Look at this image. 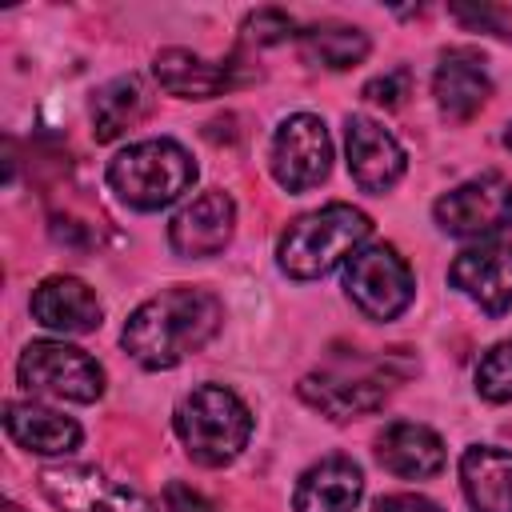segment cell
I'll return each mask as SVG.
<instances>
[{"mask_svg": "<svg viewBox=\"0 0 512 512\" xmlns=\"http://www.w3.org/2000/svg\"><path fill=\"white\" fill-rule=\"evenodd\" d=\"M220 320H224V308L208 288L176 284V288L148 296L124 320L120 344L140 368L160 372V368H176L184 356L200 352L216 336Z\"/></svg>", "mask_w": 512, "mask_h": 512, "instance_id": "obj_1", "label": "cell"}, {"mask_svg": "<svg viewBox=\"0 0 512 512\" xmlns=\"http://www.w3.org/2000/svg\"><path fill=\"white\" fill-rule=\"evenodd\" d=\"M372 220L352 204H324L316 212L296 216L280 236V268L292 280H316L332 272L344 256H356L368 240Z\"/></svg>", "mask_w": 512, "mask_h": 512, "instance_id": "obj_2", "label": "cell"}, {"mask_svg": "<svg viewBox=\"0 0 512 512\" xmlns=\"http://www.w3.org/2000/svg\"><path fill=\"white\" fill-rule=\"evenodd\" d=\"M172 424H176V436L184 440V452L204 468H220L236 460L252 436L248 404L224 384H196L176 404Z\"/></svg>", "mask_w": 512, "mask_h": 512, "instance_id": "obj_3", "label": "cell"}, {"mask_svg": "<svg viewBox=\"0 0 512 512\" xmlns=\"http://www.w3.org/2000/svg\"><path fill=\"white\" fill-rule=\"evenodd\" d=\"M192 180H196L192 156L168 136L128 144L124 152H116L108 160L112 192L128 208H140V212H156V208L172 204L176 196H184L192 188Z\"/></svg>", "mask_w": 512, "mask_h": 512, "instance_id": "obj_4", "label": "cell"}, {"mask_svg": "<svg viewBox=\"0 0 512 512\" xmlns=\"http://www.w3.org/2000/svg\"><path fill=\"white\" fill-rule=\"evenodd\" d=\"M16 376L28 392H48L76 404H92L104 392V368L84 348L64 340H32L20 352Z\"/></svg>", "mask_w": 512, "mask_h": 512, "instance_id": "obj_5", "label": "cell"}, {"mask_svg": "<svg viewBox=\"0 0 512 512\" xmlns=\"http://www.w3.org/2000/svg\"><path fill=\"white\" fill-rule=\"evenodd\" d=\"M344 288L368 320H396L416 296L412 268L392 244L360 248L344 268Z\"/></svg>", "mask_w": 512, "mask_h": 512, "instance_id": "obj_6", "label": "cell"}, {"mask_svg": "<svg viewBox=\"0 0 512 512\" xmlns=\"http://www.w3.org/2000/svg\"><path fill=\"white\" fill-rule=\"evenodd\" d=\"M44 496L60 512H156V504L124 480L104 476L88 464H60L40 472Z\"/></svg>", "mask_w": 512, "mask_h": 512, "instance_id": "obj_7", "label": "cell"}, {"mask_svg": "<svg viewBox=\"0 0 512 512\" xmlns=\"http://www.w3.org/2000/svg\"><path fill=\"white\" fill-rule=\"evenodd\" d=\"M332 168V140L320 116L296 112L272 136V176L288 192L316 188Z\"/></svg>", "mask_w": 512, "mask_h": 512, "instance_id": "obj_8", "label": "cell"}, {"mask_svg": "<svg viewBox=\"0 0 512 512\" xmlns=\"http://www.w3.org/2000/svg\"><path fill=\"white\" fill-rule=\"evenodd\" d=\"M436 224L448 236H492L512 228V184L496 172L476 176L468 184H456L444 192L432 208Z\"/></svg>", "mask_w": 512, "mask_h": 512, "instance_id": "obj_9", "label": "cell"}, {"mask_svg": "<svg viewBox=\"0 0 512 512\" xmlns=\"http://www.w3.org/2000/svg\"><path fill=\"white\" fill-rule=\"evenodd\" d=\"M392 376L384 372V360L372 364L368 372H352V368H332V372H312L300 380V396L320 408L332 420H352L364 412L384 408L388 392H392Z\"/></svg>", "mask_w": 512, "mask_h": 512, "instance_id": "obj_10", "label": "cell"}, {"mask_svg": "<svg viewBox=\"0 0 512 512\" xmlns=\"http://www.w3.org/2000/svg\"><path fill=\"white\" fill-rule=\"evenodd\" d=\"M344 148H348V172H352V180H356L360 192H376L380 196L408 168V156H404L400 140L392 132H384L368 116H348V124H344Z\"/></svg>", "mask_w": 512, "mask_h": 512, "instance_id": "obj_11", "label": "cell"}, {"mask_svg": "<svg viewBox=\"0 0 512 512\" xmlns=\"http://www.w3.org/2000/svg\"><path fill=\"white\" fill-rule=\"evenodd\" d=\"M232 224H236V204L228 192L208 188L200 192L192 204H184L172 224H168V244L176 256L200 260V256H216L228 240H232Z\"/></svg>", "mask_w": 512, "mask_h": 512, "instance_id": "obj_12", "label": "cell"}, {"mask_svg": "<svg viewBox=\"0 0 512 512\" xmlns=\"http://www.w3.org/2000/svg\"><path fill=\"white\" fill-rule=\"evenodd\" d=\"M448 280L488 316H504L512 308V244H480L460 252L448 264Z\"/></svg>", "mask_w": 512, "mask_h": 512, "instance_id": "obj_13", "label": "cell"}, {"mask_svg": "<svg viewBox=\"0 0 512 512\" xmlns=\"http://www.w3.org/2000/svg\"><path fill=\"white\" fill-rule=\"evenodd\" d=\"M32 316L36 324L52 328V332H64V336H84V332H96L100 328V300L96 292L76 280V276H48L40 280V288L32 292Z\"/></svg>", "mask_w": 512, "mask_h": 512, "instance_id": "obj_14", "label": "cell"}, {"mask_svg": "<svg viewBox=\"0 0 512 512\" xmlns=\"http://www.w3.org/2000/svg\"><path fill=\"white\" fill-rule=\"evenodd\" d=\"M360 496H364L360 464L348 456H324L300 476L292 492V508L296 512H352Z\"/></svg>", "mask_w": 512, "mask_h": 512, "instance_id": "obj_15", "label": "cell"}, {"mask_svg": "<svg viewBox=\"0 0 512 512\" xmlns=\"http://www.w3.org/2000/svg\"><path fill=\"white\" fill-rule=\"evenodd\" d=\"M152 72H156V84L164 92L180 96V100H212V96H220V92H228L236 84V64L232 60L216 64V60H204V56H196L188 48L156 52Z\"/></svg>", "mask_w": 512, "mask_h": 512, "instance_id": "obj_16", "label": "cell"}, {"mask_svg": "<svg viewBox=\"0 0 512 512\" xmlns=\"http://www.w3.org/2000/svg\"><path fill=\"white\" fill-rule=\"evenodd\" d=\"M376 460L404 480H428L444 468V440L428 424L396 420L376 436Z\"/></svg>", "mask_w": 512, "mask_h": 512, "instance_id": "obj_17", "label": "cell"}, {"mask_svg": "<svg viewBox=\"0 0 512 512\" xmlns=\"http://www.w3.org/2000/svg\"><path fill=\"white\" fill-rule=\"evenodd\" d=\"M432 96H436V104L448 120L476 116L484 108V100L492 96V80L480 68V56H472L464 48L444 52L440 64H436V76H432Z\"/></svg>", "mask_w": 512, "mask_h": 512, "instance_id": "obj_18", "label": "cell"}, {"mask_svg": "<svg viewBox=\"0 0 512 512\" xmlns=\"http://www.w3.org/2000/svg\"><path fill=\"white\" fill-rule=\"evenodd\" d=\"M4 428L20 448L40 452V456H60V452L80 448V424L32 400H12L4 408Z\"/></svg>", "mask_w": 512, "mask_h": 512, "instance_id": "obj_19", "label": "cell"}, {"mask_svg": "<svg viewBox=\"0 0 512 512\" xmlns=\"http://www.w3.org/2000/svg\"><path fill=\"white\" fill-rule=\"evenodd\" d=\"M460 484L472 512H512V452L488 444L464 448Z\"/></svg>", "mask_w": 512, "mask_h": 512, "instance_id": "obj_20", "label": "cell"}, {"mask_svg": "<svg viewBox=\"0 0 512 512\" xmlns=\"http://www.w3.org/2000/svg\"><path fill=\"white\" fill-rule=\"evenodd\" d=\"M148 112V88L140 84V76H116L108 80L96 96H92V136L100 144L124 136L132 124H140Z\"/></svg>", "mask_w": 512, "mask_h": 512, "instance_id": "obj_21", "label": "cell"}, {"mask_svg": "<svg viewBox=\"0 0 512 512\" xmlns=\"http://www.w3.org/2000/svg\"><path fill=\"white\" fill-rule=\"evenodd\" d=\"M368 36L360 28H348V24H316L308 32H300V52L308 64H320V68H332V72H344V68H356L364 56H368Z\"/></svg>", "mask_w": 512, "mask_h": 512, "instance_id": "obj_22", "label": "cell"}, {"mask_svg": "<svg viewBox=\"0 0 512 512\" xmlns=\"http://www.w3.org/2000/svg\"><path fill=\"white\" fill-rule=\"evenodd\" d=\"M476 392L492 404L512 400V340L492 344L476 364Z\"/></svg>", "mask_w": 512, "mask_h": 512, "instance_id": "obj_23", "label": "cell"}, {"mask_svg": "<svg viewBox=\"0 0 512 512\" xmlns=\"http://www.w3.org/2000/svg\"><path fill=\"white\" fill-rule=\"evenodd\" d=\"M288 36H296V20L280 8H260L244 20V40H252V44H280Z\"/></svg>", "mask_w": 512, "mask_h": 512, "instance_id": "obj_24", "label": "cell"}, {"mask_svg": "<svg viewBox=\"0 0 512 512\" xmlns=\"http://www.w3.org/2000/svg\"><path fill=\"white\" fill-rule=\"evenodd\" d=\"M408 96H412V72L404 64L400 68H388V72H380V76H372L364 84V100L384 104V108H400Z\"/></svg>", "mask_w": 512, "mask_h": 512, "instance_id": "obj_25", "label": "cell"}, {"mask_svg": "<svg viewBox=\"0 0 512 512\" xmlns=\"http://www.w3.org/2000/svg\"><path fill=\"white\" fill-rule=\"evenodd\" d=\"M452 16L468 28H488L496 36H512V16L504 8H452Z\"/></svg>", "mask_w": 512, "mask_h": 512, "instance_id": "obj_26", "label": "cell"}, {"mask_svg": "<svg viewBox=\"0 0 512 512\" xmlns=\"http://www.w3.org/2000/svg\"><path fill=\"white\" fill-rule=\"evenodd\" d=\"M164 508L168 512H216L196 488H188L184 480H168V488H164Z\"/></svg>", "mask_w": 512, "mask_h": 512, "instance_id": "obj_27", "label": "cell"}, {"mask_svg": "<svg viewBox=\"0 0 512 512\" xmlns=\"http://www.w3.org/2000/svg\"><path fill=\"white\" fill-rule=\"evenodd\" d=\"M372 512H444V508L428 496H416V492H392V496H380L372 504Z\"/></svg>", "mask_w": 512, "mask_h": 512, "instance_id": "obj_28", "label": "cell"}, {"mask_svg": "<svg viewBox=\"0 0 512 512\" xmlns=\"http://www.w3.org/2000/svg\"><path fill=\"white\" fill-rule=\"evenodd\" d=\"M504 144H508V148H512V124H508V128H504Z\"/></svg>", "mask_w": 512, "mask_h": 512, "instance_id": "obj_29", "label": "cell"}, {"mask_svg": "<svg viewBox=\"0 0 512 512\" xmlns=\"http://www.w3.org/2000/svg\"><path fill=\"white\" fill-rule=\"evenodd\" d=\"M4 512H24V508H16V504H8V508H4Z\"/></svg>", "mask_w": 512, "mask_h": 512, "instance_id": "obj_30", "label": "cell"}]
</instances>
